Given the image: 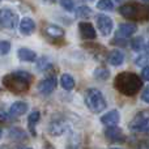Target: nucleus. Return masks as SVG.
<instances>
[{"instance_id": "7c9ffc66", "label": "nucleus", "mask_w": 149, "mask_h": 149, "mask_svg": "<svg viewBox=\"0 0 149 149\" xmlns=\"http://www.w3.org/2000/svg\"><path fill=\"white\" fill-rule=\"evenodd\" d=\"M136 149H149V140H143L137 144Z\"/></svg>"}, {"instance_id": "5701e85b", "label": "nucleus", "mask_w": 149, "mask_h": 149, "mask_svg": "<svg viewBox=\"0 0 149 149\" xmlns=\"http://www.w3.org/2000/svg\"><path fill=\"white\" fill-rule=\"evenodd\" d=\"M76 16L80 18H88L92 16V9L86 5H80L76 9Z\"/></svg>"}, {"instance_id": "bb28decb", "label": "nucleus", "mask_w": 149, "mask_h": 149, "mask_svg": "<svg viewBox=\"0 0 149 149\" xmlns=\"http://www.w3.org/2000/svg\"><path fill=\"white\" fill-rule=\"evenodd\" d=\"M60 5L68 12H72L74 9V1L73 0H60Z\"/></svg>"}, {"instance_id": "4be33fe9", "label": "nucleus", "mask_w": 149, "mask_h": 149, "mask_svg": "<svg viewBox=\"0 0 149 149\" xmlns=\"http://www.w3.org/2000/svg\"><path fill=\"white\" fill-rule=\"evenodd\" d=\"M94 77L97 80L105 81V80H107L109 77H110V72H109V70H106L105 67H98V68H95V71H94Z\"/></svg>"}, {"instance_id": "2eb2a0df", "label": "nucleus", "mask_w": 149, "mask_h": 149, "mask_svg": "<svg viewBox=\"0 0 149 149\" xmlns=\"http://www.w3.org/2000/svg\"><path fill=\"white\" fill-rule=\"evenodd\" d=\"M45 33H46L47 37L54 38V39L64 37V30H63V28H60V26H58V25H54V24H49V25L45 26Z\"/></svg>"}, {"instance_id": "423d86ee", "label": "nucleus", "mask_w": 149, "mask_h": 149, "mask_svg": "<svg viewBox=\"0 0 149 149\" xmlns=\"http://www.w3.org/2000/svg\"><path fill=\"white\" fill-rule=\"evenodd\" d=\"M18 24V16L9 8L0 9V25L5 29H15Z\"/></svg>"}, {"instance_id": "473e14b6", "label": "nucleus", "mask_w": 149, "mask_h": 149, "mask_svg": "<svg viewBox=\"0 0 149 149\" xmlns=\"http://www.w3.org/2000/svg\"><path fill=\"white\" fill-rule=\"evenodd\" d=\"M42 1L46 3V4H54V3L56 1V0H42Z\"/></svg>"}, {"instance_id": "0eeeda50", "label": "nucleus", "mask_w": 149, "mask_h": 149, "mask_svg": "<svg viewBox=\"0 0 149 149\" xmlns=\"http://www.w3.org/2000/svg\"><path fill=\"white\" fill-rule=\"evenodd\" d=\"M56 85H58L56 76H54V74H50V76H47L46 79H43L38 84V92L41 93L42 95H50L55 90Z\"/></svg>"}, {"instance_id": "f8f14e48", "label": "nucleus", "mask_w": 149, "mask_h": 149, "mask_svg": "<svg viewBox=\"0 0 149 149\" xmlns=\"http://www.w3.org/2000/svg\"><path fill=\"white\" fill-rule=\"evenodd\" d=\"M119 119H120L119 111L118 110H111V111H109L107 114L102 115V118H101V123L105 124V126H107V127H113V126H116V124H118Z\"/></svg>"}, {"instance_id": "9b49d317", "label": "nucleus", "mask_w": 149, "mask_h": 149, "mask_svg": "<svg viewBox=\"0 0 149 149\" xmlns=\"http://www.w3.org/2000/svg\"><path fill=\"white\" fill-rule=\"evenodd\" d=\"M79 30L80 36L82 39H88V41H93L97 37L95 29L93 28V25L90 22H80L79 24Z\"/></svg>"}, {"instance_id": "2f4dec72", "label": "nucleus", "mask_w": 149, "mask_h": 149, "mask_svg": "<svg viewBox=\"0 0 149 149\" xmlns=\"http://www.w3.org/2000/svg\"><path fill=\"white\" fill-rule=\"evenodd\" d=\"M141 76H143V80H145V81H149V67H144V68H143Z\"/></svg>"}, {"instance_id": "393cba45", "label": "nucleus", "mask_w": 149, "mask_h": 149, "mask_svg": "<svg viewBox=\"0 0 149 149\" xmlns=\"http://www.w3.org/2000/svg\"><path fill=\"white\" fill-rule=\"evenodd\" d=\"M50 65H51V63H50V60L47 59V58H41V59H38V62H37V68H38L39 72H43V71H46L47 68H50Z\"/></svg>"}, {"instance_id": "dca6fc26", "label": "nucleus", "mask_w": 149, "mask_h": 149, "mask_svg": "<svg viewBox=\"0 0 149 149\" xmlns=\"http://www.w3.org/2000/svg\"><path fill=\"white\" fill-rule=\"evenodd\" d=\"M107 62L110 63L111 65L118 67V65L123 64L124 54L120 51V50H113V51H110V52H109V55H107Z\"/></svg>"}, {"instance_id": "9d476101", "label": "nucleus", "mask_w": 149, "mask_h": 149, "mask_svg": "<svg viewBox=\"0 0 149 149\" xmlns=\"http://www.w3.org/2000/svg\"><path fill=\"white\" fill-rule=\"evenodd\" d=\"M105 136L109 141H113V143H123L124 139H126L123 131L115 126L107 127V128L105 130Z\"/></svg>"}, {"instance_id": "c9c22d12", "label": "nucleus", "mask_w": 149, "mask_h": 149, "mask_svg": "<svg viewBox=\"0 0 149 149\" xmlns=\"http://www.w3.org/2000/svg\"><path fill=\"white\" fill-rule=\"evenodd\" d=\"M115 1H116V3H123L124 0H115Z\"/></svg>"}, {"instance_id": "f3484780", "label": "nucleus", "mask_w": 149, "mask_h": 149, "mask_svg": "<svg viewBox=\"0 0 149 149\" xmlns=\"http://www.w3.org/2000/svg\"><path fill=\"white\" fill-rule=\"evenodd\" d=\"M18 58H20L21 60H24V62H36L37 60V54L33 51V50L30 49H25V47H22V49L18 50L17 52Z\"/></svg>"}, {"instance_id": "f704fd0d", "label": "nucleus", "mask_w": 149, "mask_h": 149, "mask_svg": "<svg viewBox=\"0 0 149 149\" xmlns=\"http://www.w3.org/2000/svg\"><path fill=\"white\" fill-rule=\"evenodd\" d=\"M145 51H147V54H149V42L147 43V46H145Z\"/></svg>"}, {"instance_id": "e433bc0d", "label": "nucleus", "mask_w": 149, "mask_h": 149, "mask_svg": "<svg viewBox=\"0 0 149 149\" xmlns=\"http://www.w3.org/2000/svg\"><path fill=\"white\" fill-rule=\"evenodd\" d=\"M18 149H31V148H25V147H21V148H18Z\"/></svg>"}, {"instance_id": "f257e3e1", "label": "nucleus", "mask_w": 149, "mask_h": 149, "mask_svg": "<svg viewBox=\"0 0 149 149\" xmlns=\"http://www.w3.org/2000/svg\"><path fill=\"white\" fill-rule=\"evenodd\" d=\"M114 86L120 94L132 97L143 88V80L134 72H122L114 80Z\"/></svg>"}, {"instance_id": "b1692460", "label": "nucleus", "mask_w": 149, "mask_h": 149, "mask_svg": "<svg viewBox=\"0 0 149 149\" xmlns=\"http://www.w3.org/2000/svg\"><path fill=\"white\" fill-rule=\"evenodd\" d=\"M97 8L101 10H106V12H110L114 9V4L111 0H100L97 3Z\"/></svg>"}, {"instance_id": "39448f33", "label": "nucleus", "mask_w": 149, "mask_h": 149, "mask_svg": "<svg viewBox=\"0 0 149 149\" xmlns=\"http://www.w3.org/2000/svg\"><path fill=\"white\" fill-rule=\"evenodd\" d=\"M130 130L134 132H145L149 134V110H141L132 118Z\"/></svg>"}, {"instance_id": "a211bd4d", "label": "nucleus", "mask_w": 149, "mask_h": 149, "mask_svg": "<svg viewBox=\"0 0 149 149\" xmlns=\"http://www.w3.org/2000/svg\"><path fill=\"white\" fill-rule=\"evenodd\" d=\"M49 130H50V134L54 135V136H56V135H62L65 130V124H64L63 120H52L51 123H50Z\"/></svg>"}, {"instance_id": "412c9836", "label": "nucleus", "mask_w": 149, "mask_h": 149, "mask_svg": "<svg viewBox=\"0 0 149 149\" xmlns=\"http://www.w3.org/2000/svg\"><path fill=\"white\" fill-rule=\"evenodd\" d=\"M9 137L13 140H24V139H26V132L22 128L15 127V128L9 130Z\"/></svg>"}, {"instance_id": "c85d7f7f", "label": "nucleus", "mask_w": 149, "mask_h": 149, "mask_svg": "<svg viewBox=\"0 0 149 149\" xmlns=\"http://www.w3.org/2000/svg\"><path fill=\"white\" fill-rule=\"evenodd\" d=\"M136 64L139 65V67H147V64H148V56L147 55H140V56H137V59H136Z\"/></svg>"}, {"instance_id": "72a5a7b5", "label": "nucleus", "mask_w": 149, "mask_h": 149, "mask_svg": "<svg viewBox=\"0 0 149 149\" xmlns=\"http://www.w3.org/2000/svg\"><path fill=\"white\" fill-rule=\"evenodd\" d=\"M46 149H55V148L52 147L51 144H46Z\"/></svg>"}, {"instance_id": "4c0bfd02", "label": "nucleus", "mask_w": 149, "mask_h": 149, "mask_svg": "<svg viewBox=\"0 0 149 149\" xmlns=\"http://www.w3.org/2000/svg\"><path fill=\"white\" fill-rule=\"evenodd\" d=\"M3 136V131H1V128H0V137Z\"/></svg>"}, {"instance_id": "a878e982", "label": "nucleus", "mask_w": 149, "mask_h": 149, "mask_svg": "<svg viewBox=\"0 0 149 149\" xmlns=\"http://www.w3.org/2000/svg\"><path fill=\"white\" fill-rule=\"evenodd\" d=\"M131 46H132L134 51H140V50H143L144 49V38H143V37H136V38H134Z\"/></svg>"}, {"instance_id": "a19ab883", "label": "nucleus", "mask_w": 149, "mask_h": 149, "mask_svg": "<svg viewBox=\"0 0 149 149\" xmlns=\"http://www.w3.org/2000/svg\"><path fill=\"white\" fill-rule=\"evenodd\" d=\"M0 149H3V148H1V147H0Z\"/></svg>"}, {"instance_id": "7ed1b4c3", "label": "nucleus", "mask_w": 149, "mask_h": 149, "mask_svg": "<svg viewBox=\"0 0 149 149\" xmlns=\"http://www.w3.org/2000/svg\"><path fill=\"white\" fill-rule=\"evenodd\" d=\"M85 103H86L88 109L94 114L103 111L106 109V106H107L103 94L95 88H90V89L86 90V93H85Z\"/></svg>"}, {"instance_id": "1a4fd4ad", "label": "nucleus", "mask_w": 149, "mask_h": 149, "mask_svg": "<svg viewBox=\"0 0 149 149\" xmlns=\"http://www.w3.org/2000/svg\"><path fill=\"white\" fill-rule=\"evenodd\" d=\"M97 26L100 29L101 34L105 37L110 36L111 31H113V28H114V22L109 16L106 15H98L97 16Z\"/></svg>"}, {"instance_id": "6e6552de", "label": "nucleus", "mask_w": 149, "mask_h": 149, "mask_svg": "<svg viewBox=\"0 0 149 149\" xmlns=\"http://www.w3.org/2000/svg\"><path fill=\"white\" fill-rule=\"evenodd\" d=\"M136 30H137V26L135 25V24H130V22L120 24V25H119L118 31H116V34H115V39H114V43H116L119 39L124 41V39H127L128 37L134 36V34L136 33Z\"/></svg>"}, {"instance_id": "ea45409f", "label": "nucleus", "mask_w": 149, "mask_h": 149, "mask_svg": "<svg viewBox=\"0 0 149 149\" xmlns=\"http://www.w3.org/2000/svg\"><path fill=\"white\" fill-rule=\"evenodd\" d=\"M144 1H149V0H144Z\"/></svg>"}, {"instance_id": "6ab92c4d", "label": "nucleus", "mask_w": 149, "mask_h": 149, "mask_svg": "<svg viewBox=\"0 0 149 149\" xmlns=\"http://www.w3.org/2000/svg\"><path fill=\"white\" fill-rule=\"evenodd\" d=\"M39 118H41L39 111H34V113H31L28 118V126H29V130H30V134L33 135V136H36V126L39 122Z\"/></svg>"}, {"instance_id": "c756f323", "label": "nucleus", "mask_w": 149, "mask_h": 149, "mask_svg": "<svg viewBox=\"0 0 149 149\" xmlns=\"http://www.w3.org/2000/svg\"><path fill=\"white\" fill-rule=\"evenodd\" d=\"M141 100L144 101V102L149 103V85H148V86H145V88H144V90H143Z\"/></svg>"}, {"instance_id": "ddd939ff", "label": "nucleus", "mask_w": 149, "mask_h": 149, "mask_svg": "<svg viewBox=\"0 0 149 149\" xmlns=\"http://www.w3.org/2000/svg\"><path fill=\"white\" fill-rule=\"evenodd\" d=\"M18 29H20V33L22 34V36H30V34H33L34 30H36V22H34L30 17H25L21 20Z\"/></svg>"}, {"instance_id": "cd10ccee", "label": "nucleus", "mask_w": 149, "mask_h": 149, "mask_svg": "<svg viewBox=\"0 0 149 149\" xmlns=\"http://www.w3.org/2000/svg\"><path fill=\"white\" fill-rule=\"evenodd\" d=\"M10 51V43L8 41H0V55H7Z\"/></svg>"}, {"instance_id": "aec40b11", "label": "nucleus", "mask_w": 149, "mask_h": 149, "mask_svg": "<svg viewBox=\"0 0 149 149\" xmlns=\"http://www.w3.org/2000/svg\"><path fill=\"white\" fill-rule=\"evenodd\" d=\"M60 84H62L63 89L65 90H72L74 88V79L71 74L68 73H63L62 77H60Z\"/></svg>"}, {"instance_id": "20e7f679", "label": "nucleus", "mask_w": 149, "mask_h": 149, "mask_svg": "<svg viewBox=\"0 0 149 149\" xmlns=\"http://www.w3.org/2000/svg\"><path fill=\"white\" fill-rule=\"evenodd\" d=\"M120 15L130 20H145L149 17V7L139 3H128L120 7Z\"/></svg>"}, {"instance_id": "4468645a", "label": "nucleus", "mask_w": 149, "mask_h": 149, "mask_svg": "<svg viewBox=\"0 0 149 149\" xmlns=\"http://www.w3.org/2000/svg\"><path fill=\"white\" fill-rule=\"evenodd\" d=\"M29 105L24 101H17V102L12 103L9 107V115L10 116H21L28 111Z\"/></svg>"}, {"instance_id": "58836bf2", "label": "nucleus", "mask_w": 149, "mask_h": 149, "mask_svg": "<svg viewBox=\"0 0 149 149\" xmlns=\"http://www.w3.org/2000/svg\"><path fill=\"white\" fill-rule=\"evenodd\" d=\"M111 149H122V148H111Z\"/></svg>"}, {"instance_id": "79ce46f5", "label": "nucleus", "mask_w": 149, "mask_h": 149, "mask_svg": "<svg viewBox=\"0 0 149 149\" xmlns=\"http://www.w3.org/2000/svg\"><path fill=\"white\" fill-rule=\"evenodd\" d=\"M0 1H1V0H0Z\"/></svg>"}, {"instance_id": "f03ea898", "label": "nucleus", "mask_w": 149, "mask_h": 149, "mask_svg": "<svg viewBox=\"0 0 149 149\" xmlns=\"http://www.w3.org/2000/svg\"><path fill=\"white\" fill-rule=\"evenodd\" d=\"M31 81V74L26 71H16L3 79V85L13 93H24L29 89Z\"/></svg>"}]
</instances>
